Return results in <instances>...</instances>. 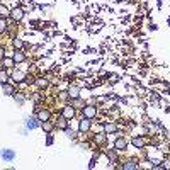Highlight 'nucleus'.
I'll return each instance as SVG.
<instances>
[{
  "mask_svg": "<svg viewBox=\"0 0 170 170\" xmlns=\"http://www.w3.org/2000/svg\"><path fill=\"white\" fill-rule=\"evenodd\" d=\"M0 157L4 158L5 162H12L14 158H15V151L10 148H2L0 150Z\"/></svg>",
  "mask_w": 170,
  "mask_h": 170,
  "instance_id": "f257e3e1",
  "label": "nucleus"
},
{
  "mask_svg": "<svg viewBox=\"0 0 170 170\" xmlns=\"http://www.w3.org/2000/svg\"><path fill=\"white\" fill-rule=\"evenodd\" d=\"M82 114H83V117L92 119V117H95V114H97V109L93 106H85L83 109H82Z\"/></svg>",
  "mask_w": 170,
  "mask_h": 170,
  "instance_id": "f03ea898",
  "label": "nucleus"
},
{
  "mask_svg": "<svg viewBox=\"0 0 170 170\" xmlns=\"http://www.w3.org/2000/svg\"><path fill=\"white\" fill-rule=\"evenodd\" d=\"M61 116H65L68 121H72V119L75 117V107L73 106H65L63 109H61Z\"/></svg>",
  "mask_w": 170,
  "mask_h": 170,
  "instance_id": "7ed1b4c3",
  "label": "nucleus"
},
{
  "mask_svg": "<svg viewBox=\"0 0 170 170\" xmlns=\"http://www.w3.org/2000/svg\"><path fill=\"white\" fill-rule=\"evenodd\" d=\"M10 17H12L15 22H19V21H22V17H24V10H22L21 7H15V8H12L10 10Z\"/></svg>",
  "mask_w": 170,
  "mask_h": 170,
  "instance_id": "20e7f679",
  "label": "nucleus"
},
{
  "mask_svg": "<svg viewBox=\"0 0 170 170\" xmlns=\"http://www.w3.org/2000/svg\"><path fill=\"white\" fill-rule=\"evenodd\" d=\"M126 146H127V141H126V138H123V136H119L117 140L114 141V148L117 150V151H123V150H126Z\"/></svg>",
  "mask_w": 170,
  "mask_h": 170,
  "instance_id": "39448f33",
  "label": "nucleus"
},
{
  "mask_svg": "<svg viewBox=\"0 0 170 170\" xmlns=\"http://www.w3.org/2000/svg\"><path fill=\"white\" fill-rule=\"evenodd\" d=\"M78 129H80L82 133H87V131H89V129H90V119H87V117L82 119L80 124H78Z\"/></svg>",
  "mask_w": 170,
  "mask_h": 170,
  "instance_id": "423d86ee",
  "label": "nucleus"
},
{
  "mask_svg": "<svg viewBox=\"0 0 170 170\" xmlns=\"http://www.w3.org/2000/svg\"><path fill=\"white\" fill-rule=\"evenodd\" d=\"M49 110H46V109H41V110H38V119L41 121V123H44V121H49Z\"/></svg>",
  "mask_w": 170,
  "mask_h": 170,
  "instance_id": "0eeeda50",
  "label": "nucleus"
},
{
  "mask_svg": "<svg viewBox=\"0 0 170 170\" xmlns=\"http://www.w3.org/2000/svg\"><path fill=\"white\" fill-rule=\"evenodd\" d=\"M41 126V121L39 119H34V117H27V127L29 129H36V127Z\"/></svg>",
  "mask_w": 170,
  "mask_h": 170,
  "instance_id": "6e6552de",
  "label": "nucleus"
},
{
  "mask_svg": "<svg viewBox=\"0 0 170 170\" xmlns=\"http://www.w3.org/2000/svg\"><path fill=\"white\" fill-rule=\"evenodd\" d=\"M12 58H14V61H15V63H22V61L25 59V56H24V53H22L21 49H17L15 53L12 55Z\"/></svg>",
  "mask_w": 170,
  "mask_h": 170,
  "instance_id": "1a4fd4ad",
  "label": "nucleus"
},
{
  "mask_svg": "<svg viewBox=\"0 0 170 170\" xmlns=\"http://www.w3.org/2000/svg\"><path fill=\"white\" fill-rule=\"evenodd\" d=\"M12 80L14 82H24L25 80V73L24 72H17L15 70V72L12 73Z\"/></svg>",
  "mask_w": 170,
  "mask_h": 170,
  "instance_id": "9d476101",
  "label": "nucleus"
},
{
  "mask_svg": "<svg viewBox=\"0 0 170 170\" xmlns=\"http://www.w3.org/2000/svg\"><path fill=\"white\" fill-rule=\"evenodd\" d=\"M68 95L72 99H76L80 95V89H78V87H70V89H68Z\"/></svg>",
  "mask_w": 170,
  "mask_h": 170,
  "instance_id": "9b49d317",
  "label": "nucleus"
},
{
  "mask_svg": "<svg viewBox=\"0 0 170 170\" xmlns=\"http://www.w3.org/2000/svg\"><path fill=\"white\" fill-rule=\"evenodd\" d=\"M2 89H4V92L7 93V95H12L14 93V87L10 82H7V83H2Z\"/></svg>",
  "mask_w": 170,
  "mask_h": 170,
  "instance_id": "f8f14e48",
  "label": "nucleus"
},
{
  "mask_svg": "<svg viewBox=\"0 0 170 170\" xmlns=\"http://www.w3.org/2000/svg\"><path fill=\"white\" fill-rule=\"evenodd\" d=\"M66 121H68V119L65 117V116H61V117L58 119V123H56V126H58L59 129H66V127H68V123H66Z\"/></svg>",
  "mask_w": 170,
  "mask_h": 170,
  "instance_id": "ddd939ff",
  "label": "nucleus"
},
{
  "mask_svg": "<svg viewBox=\"0 0 170 170\" xmlns=\"http://www.w3.org/2000/svg\"><path fill=\"white\" fill-rule=\"evenodd\" d=\"M133 144H134L136 148H143V146H144V140H143V138H133Z\"/></svg>",
  "mask_w": 170,
  "mask_h": 170,
  "instance_id": "4468645a",
  "label": "nucleus"
},
{
  "mask_svg": "<svg viewBox=\"0 0 170 170\" xmlns=\"http://www.w3.org/2000/svg\"><path fill=\"white\" fill-rule=\"evenodd\" d=\"M41 127H42V129H44L46 133H49V131H53L55 124H51V123H48V121H44V123H41Z\"/></svg>",
  "mask_w": 170,
  "mask_h": 170,
  "instance_id": "2eb2a0df",
  "label": "nucleus"
},
{
  "mask_svg": "<svg viewBox=\"0 0 170 170\" xmlns=\"http://www.w3.org/2000/svg\"><path fill=\"white\" fill-rule=\"evenodd\" d=\"M0 15H2V17H8V15H10V10H8L5 5H0Z\"/></svg>",
  "mask_w": 170,
  "mask_h": 170,
  "instance_id": "dca6fc26",
  "label": "nucleus"
},
{
  "mask_svg": "<svg viewBox=\"0 0 170 170\" xmlns=\"http://www.w3.org/2000/svg\"><path fill=\"white\" fill-rule=\"evenodd\" d=\"M2 63H4L7 68H10L14 63H15V61H14V58H4V59H2Z\"/></svg>",
  "mask_w": 170,
  "mask_h": 170,
  "instance_id": "f3484780",
  "label": "nucleus"
},
{
  "mask_svg": "<svg viewBox=\"0 0 170 170\" xmlns=\"http://www.w3.org/2000/svg\"><path fill=\"white\" fill-rule=\"evenodd\" d=\"M7 82H8L7 73H5L4 70H0V83H7Z\"/></svg>",
  "mask_w": 170,
  "mask_h": 170,
  "instance_id": "a211bd4d",
  "label": "nucleus"
},
{
  "mask_svg": "<svg viewBox=\"0 0 170 170\" xmlns=\"http://www.w3.org/2000/svg\"><path fill=\"white\" fill-rule=\"evenodd\" d=\"M104 129H106V133H114V131H116V124L107 123L106 126H104Z\"/></svg>",
  "mask_w": 170,
  "mask_h": 170,
  "instance_id": "6ab92c4d",
  "label": "nucleus"
},
{
  "mask_svg": "<svg viewBox=\"0 0 170 170\" xmlns=\"http://www.w3.org/2000/svg\"><path fill=\"white\" fill-rule=\"evenodd\" d=\"M14 46H15V49H22V46H24L22 39H14Z\"/></svg>",
  "mask_w": 170,
  "mask_h": 170,
  "instance_id": "aec40b11",
  "label": "nucleus"
},
{
  "mask_svg": "<svg viewBox=\"0 0 170 170\" xmlns=\"http://www.w3.org/2000/svg\"><path fill=\"white\" fill-rule=\"evenodd\" d=\"M95 141H97V143H104V141H106V136H104V134H97V136H95Z\"/></svg>",
  "mask_w": 170,
  "mask_h": 170,
  "instance_id": "412c9836",
  "label": "nucleus"
},
{
  "mask_svg": "<svg viewBox=\"0 0 170 170\" xmlns=\"http://www.w3.org/2000/svg\"><path fill=\"white\" fill-rule=\"evenodd\" d=\"M7 29V22H5V19H0V31H5Z\"/></svg>",
  "mask_w": 170,
  "mask_h": 170,
  "instance_id": "4be33fe9",
  "label": "nucleus"
},
{
  "mask_svg": "<svg viewBox=\"0 0 170 170\" xmlns=\"http://www.w3.org/2000/svg\"><path fill=\"white\" fill-rule=\"evenodd\" d=\"M72 106H73V107H85V106H83V102H82V100H78V99H76V100L73 102Z\"/></svg>",
  "mask_w": 170,
  "mask_h": 170,
  "instance_id": "5701e85b",
  "label": "nucleus"
},
{
  "mask_svg": "<svg viewBox=\"0 0 170 170\" xmlns=\"http://www.w3.org/2000/svg\"><path fill=\"white\" fill-rule=\"evenodd\" d=\"M124 168H138V165H134V163H126Z\"/></svg>",
  "mask_w": 170,
  "mask_h": 170,
  "instance_id": "b1692460",
  "label": "nucleus"
},
{
  "mask_svg": "<svg viewBox=\"0 0 170 170\" xmlns=\"http://www.w3.org/2000/svg\"><path fill=\"white\" fill-rule=\"evenodd\" d=\"M38 85H39V87H46V80L39 78V80H38Z\"/></svg>",
  "mask_w": 170,
  "mask_h": 170,
  "instance_id": "393cba45",
  "label": "nucleus"
}]
</instances>
